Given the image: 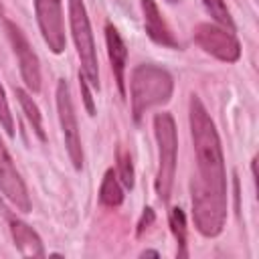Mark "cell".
Wrapping results in <instances>:
<instances>
[{
	"label": "cell",
	"instance_id": "6da1fadb",
	"mask_svg": "<svg viewBox=\"0 0 259 259\" xmlns=\"http://www.w3.org/2000/svg\"><path fill=\"white\" fill-rule=\"evenodd\" d=\"M188 123L196 160V176L190 182L192 221L202 237H219L229 208L225 156L217 125L196 95L188 101Z\"/></svg>",
	"mask_w": 259,
	"mask_h": 259
},
{
	"label": "cell",
	"instance_id": "7a4b0ae2",
	"mask_svg": "<svg viewBox=\"0 0 259 259\" xmlns=\"http://www.w3.org/2000/svg\"><path fill=\"white\" fill-rule=\"evenodd\" d=\"M174 91L172 75L154 63H142L132 71L130 79V103H132V117L140 123L142 115L156 107L170 101Z\"/></svg>",
	"mask_w": 259,
	"mask_h": 259
},
{
	"label": "cell",
	"instance_id": "3957f363",
	"mask_svg": "<svg viewBox=\"0 0 259 259\" xmlns=\"http://www.w3.org/2000/svg\"><path fill=\"white\" fill-rule=\"evenodd\" d=\"M154 136L158 144V170H156V194L162 202H168L174 174H176V154H178V134L176 121L170 113L162 111L154 115Z\"/></svg>",
	"mask_w": 259,
	"mask_h": 259
},
{
	"label": "cell",
	"instance_id": "277c9868",
	"mask_svg": "<svg viewBox=\"0 0 259 259\" xmlns=\"http://www.w3.org/2000/svg\"><path fill=\"white\" fill-rule=\"evenodd\" d=\"M67 2H69V26L77 49V57L81 61V73L87 79V83L99 91V61H97L95 38L85 2L83 0H67Z\"/></svg>",
	"mask_w": 259,
	"mask_h": 259
},
{
	"label": "cell",
	"instance_id": "5b68a950",
	"mask_svg": "<svg viewBox=\"0 0 259 259\" xmlns=\"http://www.w3.org/2000/svg\"><path fill=\"white\" fill-rule=\"evenodd\" d=\"M192 38L206 55L223 63H235L241 57V42L235 36V30L225 28L221 24L200 22L194 26Z\"/></svg>",
	"mask_w": 259,
	"mask_h": 259
},
{
	"label": "cell",
	"instance_id": "8992f818",
	"mask_svg": "<svg viewBox=\"0 0 259 259\" xmlns=\"http://www.w3.org/2000/svg\"><path fill=\"white\" fill-rule=\"evenodd\" d=\"M57 113H59V123L63 130L65 138V148L69 154V160L75 170L83 168V146H81V136H79V125H77V115L71 99V91L65 79L57 83Z\"/></svg>",
	"mask_w": 259,
	"mask_h": 259
},
{
	"label": "cell",
	"instance_id": "52a82bcc",
	"mask_svg": "<svg viewBox=\"0 0 259 259\" xmlns=\"http://www.w3.org/2000/svg\"><path fill=\"white\" fill-rule=\"evenodd\" d=\"M36 24L42 34V40L51 49V53L61 55L65 51V16H63V0H32Z\"/></svg>",
	"mask_w": 259,
	"mask_h": 259
},
{
	"label": "cell",
	"instance_id": "ba28073f",
	"mask_svg": "<svg viewBox=\"0 0 259 259\" xmlns=\"http://www.w3.org/2000/svg\"><path fill=\"white\" fill-rule=\"evenodd\" d=\"M4 28H6V36L10 40V47H12L14 55H16L20 77H22L26 89L32 91V93H38L40 91V63H38L36 53L32 51V47H30L28 38L24 36V32L12 20H6Z\"/></svg>",
	"mask_w": 259,
	"mask_h": 259
},
{
	"label": "cell",
	"instance_id": "9c48e42d",
	"mask_svg": "<svg viewBox=\"0 0 259 259\" xmlns=\"http://www.w3.org/2000/svg\"><path fill=\"white\" fill-rule=\"evenodd\" d=\"M0 190L16 210L30 212L32 204H30L26 184H24L20 172L16 170V164H14L8 148L4 146L2 138H0Z\"/></svg>",
	"mask_w": 259,
	"mask_h": 259
},
{
	"label": "cell",
	"instance_id": "30bf717a",
	"mask_svg": "<svg viewBox=\"0 0 259 259\" xmlns=\"http://www.w3.org/2000/svg\"><path fill=\"white\" fill-rule=\"evenodd\" d=\"M142 4V14H144V28L146 34L160 47H168V49H180V42L176 40L172 28L168 26L166 18L162 16L158 4L154 0H140Z\"/></svg>",
	"mask_w": 259,
	"mask_h": 259
},
{
	"label": "cell",
	"instance_id": "8fae6325",
	"mask_svg": "<svg viewBox=\"0 0 259 259\" xmlns=\"http://www.w3.org/2000/svg\"><path fill=\"white\" fill-rule=\"evenodd\" d=\"M105 45H107V57L111 63V71L117 83V89L121 95H125V65H127V47L117 32V28L107 22L105 24Z\"/></svg>",
	"mask_w": 259,
	"mask_h": 259
},
{
	"label": "cell",
	"instance_id": "7c38bea8",
	"mask_svg": "<svg viewBox=\"0 0 259 259\" xmlns=\"http://www.w3.org/2000/svg\"><path fill=\"white\" fill-rule=\"evenodd\" d=\"M10 235H12L14 247L18 249L20 255H24V257H45L47 255L38 233L30 225H26L18 219H10Z\"/></svg>",
	"mask_w": 259,
	"mask_h": 259
},
{
	"label": "cell",
	"instance_id": "4fadbf2b",
	"mask_svg": "<svg viewBox=\"0 0 259 259\" xmlns=\"http://www.w3.org/2000/svg\"><path fill=\"white\" fill-rule=\"evenodd\" d=\"M99 202L109 208H115L123 202V188H121V182L113 168H109L103 174V180L99 186Z\"/></svg>",
	"mask_w": 259,
	"mask_h": 259
},
{
	"label": "cell",
	"instance_id": "5bb4252c",
	"mask_svg": "<svg viewBox=\"0 0 259 259\" xmlns=\"http://www.w3.org/2000/svg\"><path fill=\"white\" fill-rule=\"evenodd\" d=\"M14 95H16V99H18V103H20V107H22V111H24L28 123L32 125L36 138H38L40 142H45V140H47V134H45V130H42V115H40L38 105L32 101L30 93L24 91V89H20V87H14Z\"/></svg>",
	"mask_w": 259,
	"mask_h": 259
},
{
	"label": "cell",
	"instance_id": "9a60e30c",
	"mask_svg": "<svg viewBox=\"0 0 259 259\" xmlns=\"http://www.w3.org/2000/svg\"><path fill=\"white\" fill-rule=\"evenodd\" d=\"M168 223H170V231L178 243V257H186V214L180 206L170 208L168 212Z\"/></svg>",
	"mask_w": 259,
	"mask_h": 259
},
{
	"label": "cell",
	"instance_id": "2e32d148",
	"mask_svg": "<svg viewBox=\"0 0 259 259\" xmlns=\"http://www.w3.org/2000/svg\"><path fill=\"white\" fill-rule=\"evenodd\" d=\"M202 6H204V10L210 14V18L217 24L235 30V22H233L231 12H229V8H227V4L223 0H202Z\"/></svg>",
	"mask_w": 259,
	"mask_h": 259
},
{
	"label": "cell",
	"instance_id": "e0dca14e",
	"mask_svg": "<svg viewBox=\"0 0 259 259\" xmlns=\"http://www.w3.org/2000/svg\"><path fill=\"white\" fill-rule=\"evenodd\" d=\"M117 178L121 182V186L125 188H134V164H132V158H130V152L125 148H117Z\"/></svg>",
	"mask_w": 259,
	"mask_h": 259
},
{
	"label": "cell",
	"instance_id": "ac0fdd59",
	"mask_svg": "<svg viewBox=\"0 0 259 259\" xmlns=\"http://www.w3.org/2000/svg\"><path fill=\"white\" fill-rule=\"evenodd\" d=\"M0 127L10 138L14 136V119H12L10 105H8V99H6V93H4V87L2 85H0Z\"/></svg>",
	"mask_w": 259,
	"mask_h": 259
},
{
	"label": "cell",
	"instance_id": "d6986e66",
	"mask_svg": "<svg viewBox=\"0 0 259 259\" xmlns=\"http://www.w3.org/2000/svg\"><path fill=\"white\" fill-rule=\"evenodd\" d=\"M79 85H81V95H83L85 109H87V113L93 117V115H95V103H93V95H91L89 83H87V79L83 77V73H79Z\"/></svg>",
	"mask_w": 259,
	"mask_h": 259
},
{
	"label": "cell",
	"instance_id": "ffe728a7",
	"mask_svg": "<svg viewBox=\"0 0 259 259\" xmlns=\"http://www.w3.org/2000/svg\"><path fill=\"white\" fill-rule=\"evenodd\" d=\"M154 219H156V214H154V210L150 208V206H146L144 208V212H142V217H140V223H138V229H136V235L140 237L152 223H154Z\"/></svg>",
	"mask_w": 259,
	"mask_h": 259
},
{
	"label": "cell",
	"instance_id": "44dd1931",
	"mask_svg": "<svg viewBox=\"0 0 259 259\" xmlns=\"http://www.w3.org/2000/svg\"><path fill=\"white\" fill-rule=\"evenodd\" d=\"M142 257H160V253L154 249H146V251H142Z\"/></svg>",
	"mask_w": 259,
	"mask_h": 259
},
{
	"label": "cell",
	"instance_id": "7402d4cb",
	"mask_svg": "<svg viewBox=\"0 0 259 259\" xmlns=\"http://www.w3.org/2000/svg\"><path fill=\"white\" fill-rule=\"evenodd\" d=\"M4 14V8H2V2H0V16Z\"/></svg>",
	"mask_w": 259,
	"mask_h": 259
},
{
	"label": "cell",
	"instance_id": "603a6c76",
	"mask_svg": "<svg viewBox=\"0 0 259 259\" xmlns=\"http://www.w3.org/2000/svg\"><path fill=\"white\" fill-rule=\"evenodd\" d=\"M166 2H170V4H174V2H180V0H166Z\"/></svg>",
	"mask_w": 259,
	"mask_h": 259
}]
</instances>
